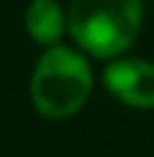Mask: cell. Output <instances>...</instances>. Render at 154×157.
<instances>
[{"label": "cell", "mask_w": 154, "mask_h": 157, "mask_svg": "<svg viewBox=\"0 0 154 157\" xmlns=\"http://www.w3.org/2000/svg\"><path fill=\"white\" fill-rule=\"evenodd\" d=\"M70 35L96 58H116L137 41L143 0H73L67 15Z\"/></svg>", "instance_id": "6da1fadb"}, {"label": "cell", "mask_w": 154, "mask_h": 157, "mask_svg": "<svg viewBox=\"0 0 154 157\" xmlns=\"http://www.w3.org/2000/svg\"><path fill=\"white\" fill-rule=\"evenodd\" d=\"M93 87V73L79 52L50 47L32 73V102L50 119H67L81 111Z\"/></svg>", "instance_id": "7a4b0ae2"}, {"label": "cell", "mask_w": 154, "mask_h": 157, "mask_svg": "<svg viewBox=\"0 0 154 157\" xmlns=\"http://www.w3.org/2000/svg\"><path fill=\"white\" fill-rule=\"evenodd\" d=\"M105 87L131 108H154V64L122 58L105 67Z\"/></svg>", "instance_id": "3957f363"}, {"label": "cell", "mask_w": 154, "mask_h": 157, "mask_svg": "<svg viewBox=\"0 0 154 157\" xmlns=\"http://www.w3.org/2000/svg\"><path fill=\"white\" fill-rule=\"evenodd\" d=\"M26 32L32 41L55 47L64 32V12L55 0H32L26 9Z\"/></svg>", "instance_id": "277c9868"}]
</instances>
